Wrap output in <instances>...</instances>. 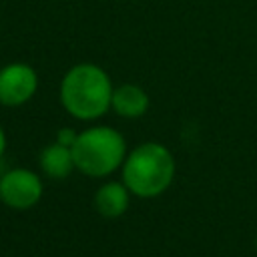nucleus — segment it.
<instances>
[{"label": "nucleus", "instance_id": "11", "mask_svg": "<svg viewBox=\"0 0 257 257\" xmlns=\"http://www.w3.org/2000/svg\"><path fill=\"white\" fill-rule=\"evenodd\" d=\"M255 253H257V237H255Z\"/></svg>", "mask_w": 257, "mask_h": 257}, {"label": "nucleus", "instance_id": "1", "mask_svg": "<svg viewBox=\"0 0 257 257\" xmlns=\"http://www.w3.org/2000/svg\"><path fill=\"white\" fill-rule=\"evenodd\" d=\"M114 84L108 72L94 62H78L70 66L58 88L62 108L76 120L90 122L110 110Z\"/></svg>", "mask_w": 257, "mask_h": 257}, {"label": "nucleus", "instance_id": "9", "mask_svg": "<svg viewBox=\"0 0 257 257\" xmlns=\"http://www.w3.org/2000/svg\"><path fill=\"white\" fill-rule=\"evenodd\" d=\"M76 135H78V133H74L72 128H68V126H62V128L56 133V141H58L60 145L72 147V145H74V141H76Z\"/></svg>", "mask_w": 257, "mask_h": 257}, {"label": "nucleus", "instance_id": "4", "mask_svg": "<svg viewBox=\"0 0 257 257\" xmlns=\"http://www.w3.org/2000/svg\"><path fill=\"white\" fill-rule=\"evenodd\" d=\"M42 179L30 169H10L0 177V201L14 211L32 209L42 199Z\"/></svg>", "mask_w": 257, "mask_h": 257}, {"label": "nucleus", "instance_id": "2", "mask_svg": "<svg viewBox=\"0 0 257 257\" xmlns=\"http://www.w3.org/2000/svg\"><path fill=\"white\" fill-rule=\"evenodd\" d=\"M120 177L131 195L139 199H155L163 195L175 179V157L161 143H141L126 153Z\"/></svg>", "mask_w": 257, "mask_h": 257}, {"label": "nucleus", "instance_id": "5", "mask_svg": "<svg viewBox=\"0 0 257 257\" xmlns=\"http://www.w3.org/2000/svg\"><path fill=\"white\" fill-rule=\"evenodd\" d=\"M38 72L26 62H8L0 68V104L22 106L38 90Z\"/></svg>", "mask_w": 257, "mask_h": 257}, {"label": "nucleus", "instance_id": "3", "mask_svg": "<svg viewBox=\"0 0 257 257\" xmlns=\"http://www.w3.org/2000/svg\"><path fill=\"white\" fill-rule=\"evenodd\" d=\"M70 149L74 169L92 179L112 175L122 167L126 157L124 137L108 124H94L80 131Z\"/></svg>", "mask_w": 257, "mask_h": 257}, {"label": "nucleus", "instance_id": "7", "mask_svg": "<svg viewBox=\"0 0 257 257\" xmlns=\"http://www.w3.org/2000/svg\"><path fill=\"white\" fill-rule=\"evenodd\" d=\"M131 205V191L122 181H106L94 193V209L100 217L116 219L126 213Z\"/></svg>", "mask_w": 257, "mask_h": 257}, {"label": "nucleus", "instance_id": "6", "mask_svg": "<svg viewBox=\"0 0 257 257\" xmlns=\"http://www.w3.org/2000/svg\"><path fill=\"white\" fill-rule=\"evenodd\" d=\"M151 106V98L147 90L139 84L124 82L120 86H114L110 108L122 116V118H141Z\"/></svg>", "mask_w": 257, "mask_h": 257}, {"label": "nucleus", "instance_id": "8", "mask_svg": "<svg viewBox=\"0 0 257 257\" xmlns=\"http://www.w3.org/2000/svg\"><path fill=\"white\" fill-rule=\"evenodd\" d=\"M38 165L40 171L48 179H66L74 171V159H72V149L66 145H60L58 141L46 145L40 155H38Z\"/></svg>", "mask_w": 257, "mask_h": 257}, {"label": "nucleus", "instance_id": "10", "mask_svg": "<svg viewBox=\"0 0 257 257\" xmlns=\"http://www.w3.org/2000/svg\"><path fill=\"white\" fill-rule=\"evenodd\" d=\"M4 151H6V133H4V128H2V124H0V159H2Z\"/></svg>", "mask_w": 257, "mask_h": 257}]
</instances>
